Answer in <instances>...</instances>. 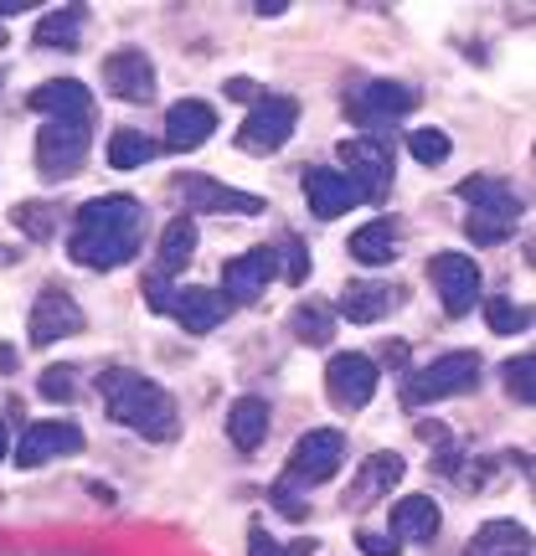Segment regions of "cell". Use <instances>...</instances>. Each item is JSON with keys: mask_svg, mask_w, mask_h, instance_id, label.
<instances>
[{"mask_svg": "<svg viewBox=\"0 0 536 556\" xmlns=\"http://www.w3.org/2000/svg\"><path fill=\"white\" fill-rule=\"evenodd\" d=\"M139 227H145V206L135 197H99L83 201L73 217V238H67V258L83 268H120L139 253Z\"/></svg>", "mask_w": 536, "mask_h": 556, "instance_id": "obj_1", "label": "cell"}, {"mask_svg": "<svg viewBox=\"0 0 536 556\" xmlns=\"http://www.w3.org/2000/svg\"><path fill=\"white\" fill-rule=\"evenodd\" d=\"M99 397H103V413L114 417L120 428H129V433L150 438V443H171L176 438L180 428L176 402H171V392L160 381L139 377L129 366H109L99 377Z\"/></svg>", "mask_w": 536, "mask_h": 556, "instance_id": "obj_2", "label": "cell"}, {"mask_svg": "<svg viewBox=\"0 0 536 556\" xmlns=\"http://www.w3.org/2000/svg\"><path fill=\"white\" fill-rule=\"evenodd\" d=\"M475 381H479V356L475 351H449V356L428 361L423 371L408 377L402 402H408V407H423V402H438V397H459V392L475 387Z\"/></svg>", "mask_w": 536, "mask_h": 556, "instance_id": "obj_3", "label": "cell"}, {"mask_svg": "<svg viewBox=\"0 0 536 556\" xmlns=\"http://www.w3.org/2000/svg\"><path fill=\"white\" fill-rule=\"evenodd\" d=\"M340 454H346V438H340L336 428H310V433L295 443V454L284 464V479H278V484H289V490H315L325 479H336Z\"/></svg>", "mask_w": 536, "mask_h": 556, "instance_id": "obj_4", "label": "cell"}, {"mask_svg": "<svg viewBox=\"0 0 536 556\" xmlns=\"http://www.w3.org/2000/svg\"><path fill=\"white\" fill-rule=\"evenodd\" d=\"M88 160V119H47L37 135V170L47 180H67Z\"/></svg>", "mask_w": 536, "mask_h": 556, "instance_id": "obj_5", "label": "cell"}, {"mask_svg": "<svg viewBox=\"0 0 536 556\" xmlns=\"http://www.w3.org/2000/svg\"><path fill=\"white\" fill-rule=\"evenodd\" d=\"M299 124V103L284 99V93H269V99L242 119L238 129V150L242 155H274V150H284L289 144V135H295Z\"/></svg>", "mask_w": 536, "mask_h": 556, "instance_id": "obj_6", "label": "cell"}, {"mask_svg": "<svg viewBox=\"0 0 536 556\" xmlns=\"http://www.w3.org/2000/svg\"><path fill=\"white\" fill-rule=\"evenodd\" d=\"M340 176L357 180L361 197H382L392 180H398V170H392V144L382 135H357V139H340Z\"/></svg>", "mask_w": 536, "mask_h": 556, "instance_id": "obj_7", "label": "cell"}, {"mask_svg": "<svg viewBox=\"0 0 536 556\" xmlns=\"http://www.w3.org/2000/svg\"><path fill=\"white\" fill-rule=\"evenodd\" d=\"M377 361L361 356V351H346V356H331V366H325V387H331V402L336 407H346V413H361L366 402L377 397Z\"/></svg>", "mask_w": 536, "mask_h": 556, "instance_id": "obj_8", "label": "cell"}, {"mask_svg": "<svg viewBox=\"0 0 536 556\" xmlns=\"http://www.w3.org/2000/svg\"><path fill=\"white\" fill-rule=\"evenodd\" d=\"M428 278H434L438 299H444V309L449 315H470L479 304V268L475 258H464V253H438L434 263H428Z\"/></svg>", "mask_w": 536, "mask_h": 556, "instance_id": "obj_9", "label": "cell"}, {"mask_svg": "<svg viewBox=\"0 0 536 556\" xmlns=\"http://www.w3.org/2000/svg\"><path fill=\"white\" fill-rule=\"evenodd\" d=\"M278 274V253L274 248H253V253H242V258L222 263V289L217 294L227 299V309L233 304H253V299L269 289V278Z\"/></svg>", "mask_w": 536, "mask_h": 556, "instance_id": "obj_10", "label": "cell"}, {"mask_svg": "<svg viewBox=\"0 0 536 556\" xmlns=\"http://www.w3.org/2000/svg\"><path fill=\"white\" fill-rule=\"evenodd\" d=\"M83 330V309L73 304L67 289H41L37 304H32V319H26V336L32 345H58L62 336H78Z\"/></svg>", "mask_w": 536, "mask_h": 556, "instance_id": "obj_11", "label": "cell"}, {"mask_svg": "<svg viewBox=\"0 0 536 556\" xmlns=\"http://www.w3.org/2000/svg\"><path fill=\"white\" fill-rule=\"evenodd\" d=\"M103 88L124 103H150L155 99V67L139 47H124L114 58H103Z\"/></svg>", "mask_w": 536, "mask_h": 556, "instance_id": "obj_12", "label": "cell"}, {"mask_svg": "<svg viewBox=\"0 0 536 556\" xmlns=\"http://www.w3.org/2000/svg\"><path fill=\"white\" fill-rule=\"evenodd\" d=\"M62 454H83V428L78 422H32V428H21V443H16L21 469H37V464L62 458Z\"/></svg>", "mask_w": 536, "mask_h": 556, "instance_id": "obj_13", "label": "cell"}, {"mask_svg": "<svg viewBox=\"0 0 536 556\" xmlns=\"http://www.w3.org/2000/svg\"><path fill=\"white\" fill-rule=\"evenodd\" d=\"M180 201L186 212H238V217H259L263 201L248 197V191H233L212 176H180Z\"/></svg>", "mask_w": 536, "mask_h": 556, "instance_id": "obj_14", "label": "cell"}, {"mask_svg": "<svg viewBox=\"0 0 536 556\" xmlns=\"http://www.w3.org/2000/svg\"><path fill=\"white\" fill-rule=\"evenodd\" d=\"M304 201H310V212H315L320 222L340 217V212H351V206H361V191L351 176H340V170H325V165H315V170H304Z\"/></svg>", "mask_w": 536, "mask_h": 556, "instance_id": "obj_15", "label": "cell"}, {"mask_svg": "<svg viewBox=\"0 0 536 556\" xmlns=\"http://www.w3.org/2000/svg\"><path fill=\"white\" fill-rule=\"evenodd\" d=\"M351 109V119L357 124H382V119H402V114H413L417 109V93L408 88V83H366L357 99L346 103Z\"/></svg>", "mask_w": 536, "mask_h": 556, "instance_id": "obj_16", "label": "cell"}, {"mask_svg": "<svg viewBox=\"0 0 536 556\" xmlns=\"http://www.w3.org/2000/svg\"><path fill=\"white\" fill-rule=\"evenodd\" d=\"M217 135V109L201 99H186L165 114V150H197Z\"/></svg>", "mask_w": 536, "mask_h": 556, "instance_id": "obj_17", "label": "cell"}, {"mask_svg": "<svg viewBox=\"0 0 536 556\" xmlns=\"http://www.w3.org/2000/svg\"><path fill=\"white\" fill-rule=\"evenodd\" d=\"M398 299H402L398 283H366V278H357V283H346V294H340V315L357 319V325H377L382 315L398 309Z\"/></svg>", "mask_w": 536, "mask_h": 556, "instance_id": "obj_18", "label": "cell"}, {"mask_svg": "<svg viewBox=\"0 0 536 556\" xmlns=\"http://www.w3.org/2000/svg\"><path fill=\"white\" fill-rule=\"evenodd\" d=\"M26 103H32L37 114H47V119H88V114H94V99H88V88H83L78 78L41 83Z\"/></svg>", "mask_w": 536, "mask_h": 556, "instance_id": "obj_19", "label": "cell"}, {"mask_svg": "<svg viewBox=\"0 0 536 556\" xmlns=\"http://www.w3.org/2000/svg\"><path fill=\"white\" fill-rule=\"evenodd\" d=\"M171 315L191 330V336H207V330H217L222 315H227V299L217 294V289H201V283H191V289H176V299H171Z\"/></svg>", "mask_w": 536, "mask_h": 556, "instance_id": "obj_20", "label": "cell"}, {"mask_svg": "<svg viewBox=\"0 0 536 556\" xmlns=\"http://www.w3.org/2000/svg\"><path fill=\"white\" fill-rule=\"evenodd\" d=\"M392 541H434L438 536V505L428 495H408V500H398V505H392Z\"/></svg>", "mask_w": 536, "mask_h": 556, "instance_id": "obj_21", "label": "cell"}, {"mask_svg": "<svg viewBox=\"0 0 536 556\" xmlns=\"http://www.w3.org/2000/svg\"><path fill=\"white\" fill-rule=\"evenodd\" d=\"M459 201H470V212H490V217H506V222L521 217V197L496 176H470L459 186Z\"/></svg>", "mask_w": 536, "mask_h": 556, "instance_id": "obj_22", "label": "cell"}, {"mask_svg": "<svg viewBox=\"0 0 536 556\" xmlns=\"http://www.w3.org/2000/svg\"><path fill=\"white\" fill-rule=\"evenodd\" d=\"M402 475H408V464H402L398 454H372L366 464H361L351 495H346V510H351V505H366V500H377V495H387Z\"/></svg>", "mask_w": 536, "mask_h": 556, "instance_id": "obj_23", "label": "cell"}, {"mask_svg": "<svg viewBox=\"0 0 536 556\" xmlns=\"http://www.w3.org/2000/svg\"><path fill=\"white\" fill-rule=\"evenodd\" d=\"M470 556H532V531L516 520H490L470 541Z\"/></svg>", "mask_w": 536, "mask_h": 556, "instance_id": "obj_24", "label": "cell"}, {"mask_svg": "<svg viewBox=\"0 0 536 556\" xmlns=\"http://www.w3.org/2000/svg\"><path fill=\"white\" fill-rule=\"evenodd\" d=\"M227 438L238 443L242 454L263 448V438H269V402H263V397L233 402V413H227Z\"/></svg>", "mask_w": 536, "mask_h": 556, "instance_id": "obj_25", "label": "cell"}, {"mask_svg": "<svg viewBox=\"0 0 536 556\" xmlns=\"http://www.w3.org/2000/svg\"><path fill=\"white\" fill-rule=\"evenodd\" d=\"M351 258L357 263H392L398 258V222L382 217V222H366L361 232H351Z\"/></svg>", "mask_w": 536, "mask_h": 556, "instance_id": "obj_26", "label": "cell"}, {"mask_svg": "<svg viewBox=\"0 0 536 556\" xmlns=\"http://www.w3.org/2000/svg\"><path fill=\"white\" fill-rule=\"evenodd\" d=\"M191 253H197V222L176 217L171 227H165V238H160V263H155V274H160V278L180 274V268L191 263Z\"/></svg>", "mask_w": 536, "mask_h": 556, "instance_id": "obj_27", "label": "cell"}, {"mask_svg": "<svg viewBox=\"0 0 536 556\" xmlns=\"http://www.w3.org/2000/svg\"><path fill=\"white\" fill-rule=\"evenodd\" d=\"M78 37H83V5H62V11H47L37 21L41 47H78Z\"/></svg>", "mask_w": 536, "mask_h": 556, "instance_id": "obj_28", "label": "cell"}, {"mask_svg": "<svg viewBox=\"0 0 536 556\" xmlns=\"http://www.w3.org/2000/svg\"><path fill=\"white\" fill-rule=\"evenodd\" d=\"M150 155H155V139L139 135V129H114V139H109V165L114 170H135Z\"/></svg>", "mask_w": 536, "mask_h": 556, "instance_id": "obj_29", "label": "cell"}, {"mask_svg": "<svg viewBox=\"0 0 536 556\" xmlns=\"http://www.w3.org/2000/svg\"><path fill=\"white\" fill-rule=\"evenodd\" d=\"M58 217L62 212L52 206V201H21L16 212H11V222H16L26 238H37V242H47L52 232H58Z\"/></svg>", "mask_w": 536, "mask_h": 556, "instance_id": "obj_30", "label": "cell"}, {"mask_svg": "<svg viewBox=\"0 0 536 556\" xmlns=\"http://www.w3.org/2000/svg\"><path fill=\"white\" fill-rule=\"evenodd\" d=\"M479 309H485V325H490L496 336H521V330L532 325V309L516 304V299H485Z\"/></svg>", "mask_w": 536, "mask_h": 556, "instance_id": "obj_31", "label": "cell"}, {"mask_svg": "<svg viewBox=\"0 0 536 556\" xmlns=\"http://www.w3.org/2000/svg\"><path fill=\"white\" fill-rule=\"evenodd\" d=\"M500 381H506V392H511L521 407H532V402H536V356H532V351H521L516 361H506Z\"/></svg>", "mask_w": 536, "mask_h": 556, "instance_id": "obj_32", "label": "cell"}, {"mask_svg": "<svg viewBox=\"0 0 536 556\" xmlns=\"http://www.w3.org/2000/svg\"><path fill=\"white\" fill-rule=\"evenodd\" d=\"M464 232H470V242H479V248H496V242H506L511 232H516V222L490 217V212H470V222H464Z\"/></svg>", "mask_w": 536, "mask_h": 556, "instance_id": "obj_33", "label": "cell"}, {"mask_svg": "<svg viewBox=\"0 0 536 556\" xmlns=\"http://www.w3.org/2000/svg\"><path fill=\"white\" fill-rule=\"evenodd\" d=\"M408 150H413L417 165H444L449 160V135L444 129H417V135H408Z\"/></svg>", "mask_w": 536, "mask_h": 556, "instance_id": "obj_34", "label": "cell"}, {"mask_svg": "<svg viewBox=\"0 0 536 556\" xmlns=\"http://www.w3.org/2000/svg\"><path fill=\"white\" fill-rule=\"evenodd\" d=\"M295 330H299L304 340H315V345H325V340H331V330H336V319L325 315L320 304H310V309H299V315H295Z\"/></svg>", "mask_w": 536, "mask_h": 556, "instance_id": "obj_35", "label": "cell"}, {"mask_svg": "<svg viewBox=\"0 0 536 556\" xmlns=\"http://www.w3.org/2000/svg\"><path fill=\"white\" fill-rule=\"evenodd\" d=\"M73 366H47V371H41V397L47 402H67L73 397V392H78V387H73Z\"/></svg>", "mask_w": 536, "mask_h": 556, "instance_id": "obj_36", "label": "cell"}, {"mask_svg": "<svg viewBox=\"0 0 536 556\" xmlns=\"http://www.w3.org/2000/svg\"><path fill=\"white\" fill-rule=\"evenodd\" d=\"M310 552H315L310 541H299V546H278L269 531H253V536H248V556H310Z\"/></svg>", "mask_w": 536, "mask_h": 556, "instance_id": "obj_37", "label": "cell"}, {"mask_svg": "<svg viewBox=\"0 0 536 556\" xmlns=\"http://www.w3.org/2000/svg\"><path fill=\"white\" fill-rule=\"evenodd\" d=\"M278 274L289 278V283H304V278H310V253H304V242L299 238L284 242V268H278Z\"/></svg>", "mask_w": 536, "mask_h": 556, "instance_id": "obj_38", "label": "cell"}, {"mask_svg": "<svg viewBox=\"0 0 536 556\" xmlns=\"http://www.w3.org/2000/svg\"><path fill=\"white\" fill-rule=\"evenodd\" d=\"M171 299H176V289H171V278L145 274V304H150L155 315H171Z\"/></svg>", "mask_w": 536, "mask_h": 556, "instance_id": "obj_39", "label": "cell"}, {"mask_svg": "<svg viewBox=\"0 0 536 556\" xmlns=\"http://www.w3.org/2000/svg\"><path fill=\"white\" fill-rule=\"evenodd\" d=\"M361 552H366V556H398V541H392V536H372V531H366V536H361Z\"/></svg>", "mask_w": 536, "mask_h": 556, "instance_id": "obj_40", "label": "cell"}, {"mask_svg": "<svg viewBox=\"0 0 536 556\" xmlns=\"http://www.w3.org/2000/svg\"><path fill=\"white\" fill-rule=\"evenodd\" d=\"M248 93H253V83H248V78H233V83H227V99H248Z\"/></svg>", "mask_w": 536, "mask_h": 556, "instance_id": "obj_41", "label": "cell"}, {"mask_svg": "<svg viewBox=\"0 0 536 556\" xmlns=\"http://www.w3.org/2000/svg\"><path fill=\"white\" fill-rule=\"evenodd\" d=\"M402 361H408V345H402V340H392V345H387V366H402Z\"/></svg>", "mask_w": 536, "mask_h": 556, "instance_id": "obj_42", "label": "cell"}, {"mask_svg": "<svg viewBox=\"0 0 536 556\" xmlns=\"http://www.w3.org/2000/svg\"><path fill=\"white\" fill-rule=\"evenodd\" d=\"M284 11H289L284 0H263V5H259V16H284Z\"/></svg>", "mask_w": 536, "mask_h": 556, "instance_id": "obj_43", "label": "cell"}, {"mask_svg": "<svg viewBox=\"0 0 536 556\" xmlns=\"http://www.w3.org/2000/svg\"><path fill=\"white\" fill-rule=\"evenodd\" d=\"M11 454V433H5V422H0V458Z\"/></svg>", "mask_w": 536, "mask_h": 556, "instance_id": "obj_44", "label": "cell"}]
</instances>
